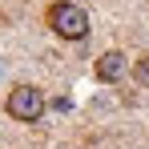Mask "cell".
<instances>
[{
    "instance_id": "6da1fadb",
    "label": "cell",
    "mask_w": 149,
    "mask_h": 149,
    "mask_svg": "<svg viewBox=\"0 0 149 149\" xmlns=\"http://www.w3.org/2000/svg\"><path fill=\"white\" fill-rule=\"evenodd\" d=\"M45 20L61 40H85L89 36V12L73 0H52L45 8Z\"/></svg>"
},
{
    "instance_id": "7a4b0ae2",
    "label": "cell",
    "mask_w": 149,
    "mask_h": 149,
    "mask_svg": "<svg viewBox=\"0 0 149 149\" xmlns=\"http://www.w3.org/2000/svg\"><path fill=\"white\" fill-rule=\"evenodd\" d=\"M45 109H49V101H45V93L36 89V85H16L12 93H8V101H4V113L12 117V121H40L45 117Z\"/></svg>"
},
{
    "instance_id": "3957f363",
    "label": "cell",
    "mask_w": 149,
    "mask_h": 149,
    "mask_svg": "<svg viewBox=\"0 0 149 149\" xmlns=\"http://www.w3.org/2000/svg\"><path fill=\"white\" fill-rule=\"evenodd\" d=\"M129 73V56L121 49H109L105 56H97V81L101 85H113V81H121Z\"/></svg>"
},
{
    "instance_id": "277c9868",
    "label": "cell",
    "mask_w": 149,
    "mask_h": 149,
    "mask_svg": "<svg viewBox=\"0 0 149 149\" xmlns=\"http://www.w3.org/2000/svg\"><path fill=\"white\" fill-rule=\"evenodd\" d=\"M133 81H137V85H145V89H149V56H141V61L133 65Z\"/></svg>"
}]
</instances>
